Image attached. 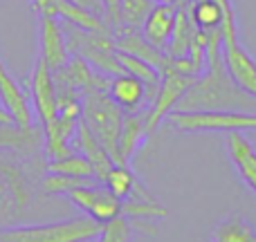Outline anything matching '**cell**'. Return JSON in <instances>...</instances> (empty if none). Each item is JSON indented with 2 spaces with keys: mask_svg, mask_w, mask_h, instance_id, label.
I'll return each mask as SVG.
<instances>
[{
  "mask_svg": "<svg viewBox=\"0 0 256 242\" xmlns=\"http://www.w3.org/2000/svg\"><path fill=\"white\" fill-rule=\"evenodd\" d=\"M207 31V67L198 74L182 99L178 101L176 112L196 110H240L256 112V97L245 92L234 83L225 63H222V34L220 27Z\"/></svg>",
  "mask_w": 256,
  "mask_h": 242,
  "instance_id": "obj_1",
  "label": "cell"
},
{
  "mask_svg": "<svg viewBox=\"0 0 256 242\" xmlns=\"http://www.w3.org/2000/svg\"><path fill=\"white\" fill-rule=\"evenodd\" d=\"M99 231V222L90 216H79L50 225L4 227L0 229V242H90L97 240Z\"/></svg>",
  "mask_w": 256,
  "mask_h": 242,
  "instance_id": "obj_2",
  "label": "cell"
},
{
  "mask_svg": "<svg viewBox=\"0 0 256 242\" xmlns=\"http://www.w3.org/2000/svg\"><path fill=\"white\" fill-rule=\"evenodd\" d=\"M81 121L92 130V135L104 144L112 162L120 164V132L124 121V110L110 99L106 90L88 92L81 97Z\"/></svg>",
  "mask_w": 256,
  "mask_h": 242,
  "instance_id": "obj_3",
  "label": "cell"
},
{
  "mask_svg": "<svg viewBox=\"0 0 256 242\" xmlns=\"http://www.w3.org/2000/svg\"><path fill=\"white\" fill-rule=\"evenodd\" d=\"M63 34H66L70 56H81L106 76H117L124 72L120 65V58H117L112 31H88L72 22H66Z\"/></svg>",
  "mask_w": 256,
  "mask_h": 242,
  "instance_id": "obj_4",
  "label": "cell"
},
{
  "mask_svg": "<svg viewBox=\"0 0 256 242\" xmlns=\"http://www.w3.org/2000/svg\"><path fill=\"white\" fill-rule=\"evenodd\" d=\"M222 9V63H225L230 76L238 88L256 97V61L245 52L238 40V25H236V11L232 0H216Z\"/></svg>",
  "mask_w": 256,
  "mask_h": 242,
  "instance_id": "obj_5",
  "label": "cell"
},
{
  "mask_svg": "<svg viewBox=\"0 0 256 242\" xmlns=\"http://www.w3.org/2000/svg\"><path fill=\"white\" fill-rule=\"evenodd\" d=\"M180 132H250L256 130V112L240 110H196L176 112L166 117Z\"/></svg>",
  "mask_w": 256,
  "mask_h": 242,
  "instance_id": "obj_6",
  "label": "cell"
},
{
  "mask_svg": "<svg viewBox=\"0 0 256 242\" xmlns=\"http://www.w3.org/2000/svg\"><path fill=\"white\" fill-rule=\"evenodd\" d=\"M30 198L32 186L25 171L18 162L4 157V150H0V225H7L18 213L25 211Z\"/></svg>",
  "mask_w": 256,
  "mask_h": 242,
  "instance_id": "obj_7",
  "label": "cell"
},
{
  "mask_svg": "<svg viewBox=\"0 0 256 242\" xmlns=\"http://www.w3.org/2000/svg\"><path fill=\"white\" fill-rule=\"evenodd\" d=\"M66 198L76 209H81L86 216H90L94 222H99V225L110 222L112 218L122 216V200L112 191H108L104 184L79 186V189L68 191Z\"/></svg>",
  "mask_w": 256,
  "mask_h": 242,
  "instance_id": "obj_8",
  "label": "cell"
},
{
  "mask_svg": "<svg viewBox=\"0 0 256 242\" xmlns=\"http://www.w3.org/2000/svg\"><path fill=\"white\" fill-rule=\"evenodd\" d=\"M196 76H186L180 74V72H171V74L162 76L160 81V88L155 92L153 101H150V110L144 115L146 121V132H155L160 128V123L166 121V117L176 110L178 101L182 99V94L186 92V88L191 85Z\"/></svg>",
  "mask_w": 256,
  "mask_h": 242,
  "instance_id": "obj_9",
  "label": "cell"
},
{
  "mask_svg": "<svg viewBox=\"0 0 256 242\" xmlns=\"http://www.w3.org/2000/svg\"><path fill=\"white\" fill-rule=\"evenodd\" d=\"M30 94L34 101V110L38 117L40 126L48 128L56 121L58 117V108H56V88H54V79H52V70L45 65L43 61H36L34 72L30 79Z\"/></svg>",
  "mask_w": 256,
  "mask_h": 242,
  "instance_id": "obj_10",
  "label": "cell"
},
{
  "mask_svg": "<svg viewBox=\"0 0 256 242\" xmlns=\"http://www.w3.org/2000/svg\"><path fill=\"white\" fill-rule=\"evenodd\" d=\"M38 38H40V61L52 72L66 65L68 58H70V52H68L66 34H63V25L58 22V18L40 16Z\"/></svg>",
  "mask_w": 256,
  "mask_h": 242,
  "instance_id": "obj_11",
  "label": "cell"
},
{
  "mask_svg": "<svg viewBox=\"0 0 256 242\" xmlns=\"http://www.w3.org/2000/svg\"><path fill=\"white\" fill-rule=\"evenodd\" d=\"M0 103L12 115L16 126L20 128L34 126V112H32L30 99H27V94L18 85V81L9 74V70L4 67L2 61H0Z\"/></svg>",
  "mask_w": 256,
  "mask_h": 242,
  "instance_id": "obj_12",
  "label": "cell"
},
{
  "mask_svg": "<svg viewBox=\"0 0 256 242\" xmlns=\"http://www.w3.org/2000/svg\"><path fill=\"white\" fill-rule=\"evenodd\" d=\"M108 94H110L112 101L124 112H128V115L142 112L150 103L148 88H146L140 79H135L132 74H126V72H122V74H117V76H110Z\"/></svg>",
  "mask_w": 256,
  "mask_h": 242,
  "instance_id": "obj_13",
  "label": "cell"
},
{
  "mask_svg": "<svg viewBox=\"0 0 256 242\" xmlns=\"http://www.w3.org/2000/svg\"><path fill=\"white\" fill-rule=\"evenodd\" d=\"M72 146H74L76 153H81L90 162L92 173H94V180H97L99 184H104L108 173H110V168L115 166V162H112V157L108 155V150L104 148V144L92 135V130H90L81 119H79V126H76Z\"/></svg>",
  "mask_w": 256,
  "mask_h": 242,
  "instance_id": "obj_14",
  "label": "cell"
},
{
  "mask_svg": "<svg viewBox=\"0 0 256 242\" xmlns=\"http://www.w3.org/2000/svg\"><path fill=\"white\" fill-rule=\"evenodd\" d=\"M225 148H227L232 164L236 166L238 177L256 193V146L243 132L234 130V132H227Z\"/></svg>",
  "mask_w": 256,
  "mask_h": 242,
  "instance_id": "obj_15",
  "label": "cell"
},
{
  "mask_svg": "<svg viewBox=\"0 0 256 242\" xmlns=\"http://www.w3.org/2000/svg\"><path fill=\"white\" fill-rule=\"evenodd\" d=\"M176 22V4L171 2H155L153 9L148 11L144 25H142V36L148 40L153 47L166 49L168 38Z\"/></svg>",
  "mask_w": 256,
  "mask_h": 242,
  "instance_id": "obj_16",
  "label": "cell"
},
{
  "mask_svg": "<svg viewBox=\"0 0 256 242\" xmlns=\"http://www.w3.org/2000/svg\"><path fill=\"white\" fill-rule=\"evenodd\" d=\"M198 31L194 18H191V7H176V22H173V31L171 38H168V45L164 52L168 54L171 58H182L189 54V47L194 43V36Z\"/></svg>",
  "mask_w": 256,
  "mask_h": 242,
  "instance_id": "obj_17",
  "label": "cell"
},
{
  "mask_svg": "<svg viewBox=\"0 0 256 242\" xmlns=\"http://www.w3.org/2000/svg\"><path fill=\"white\" fill-rule=\"evenodd\" d=\"M104 186L108 191H112L120 200H153L146 193L144 186L137 182L135 173L128 168V164H115L108 173Z\"/></svg>",
  "mask_w": 256,
  "mask_h": 242,
  "instance_id": "obj_18",
  "label": "cell"
},
{
  "mask_svg": "<svg viewBox=\"0 0 256 242\" xmlns=\"http://www.w3.org/2000/svg\"><path fill=\"white\" fill-rule=\"evenodd\" d=\"M146 121L144 115L135 112V115H124V121H122V132H120V144H117V150H120V164H128L132 159V155L140 150V146L144 144L146 139Z\"/></svg>",
  "mask_w": 256,
  "mask_h": 242,
  "instance_id": "obj_19",
  "label": "cell"
},
{
  "mask_svg": "<svg viewBox=\"0 0 256 242\" xmlns=\"http://www.w3.org/2000/svg\"><path fill=\"white\" fill-rule=\"evenodd\" d=\"M212 242H256V229L243 216L232 213L216 225Z\"/></svg>",
  "mask_w": 256,
  "mask_h": 242,
  "instance_id": "obj_20",
  "label": "cell"
},
{
  "mask_svg": "<svg viewBox=\"0 0 256 242\" xmlns=\"http://www.w3.org/2000/svg\"><path fill=\"white\" fill-rule=\"evenodd\" d=\"M117 58H120V65L126 74H132L135 79H140L142 83L148 88V97H150V101H153L155 92H158V88H160V81H162V74H160L150 63L142 61V58L132 56V54H128V52H122V49H117Z\"/></svg>",
  "mask_w": 256,
  "mask_h": 242,
  "instance_id": "obj_21",
  "label": "cell"
},
{
  "mask_svg": "<svg viewBox=\"0 0 256 242\" xmlns=\"http://www.w3.org/2000/svg\"><path fill=\"white\" fill-rule=\"evenodd\" d=\"M48 173H61V175H72V177H94L92 166L81 153H70L61 159H50L45 164Z\"/></svg>",
  "mask_w": 256,
  "mask_h": 242,
  "instance_id": "obj_22",
  "label": "cell"
},
{
  "mask_svg": "<svg viewBox=\"0 0 256 242\" xmlns=\"http://www.w3.org/2000/svg\"><path fill=\"white\" fill-rule=\"evenodd\" d=\"M92 184H99L94 177H72V175H61V173H48L40 180V189L48 195H66L72 189L92 186Z\"/></svg>",
  "mask_w": 256,
  "mask_h": 242,
  "instance_id": "obj_23",
  "label": "cell"
},
{
  "mask_svg": "<svg viewBox=\"0 0 256 242\" xmlns=\"http://www.w3.org/2000/svg\"><path fill=\"white\" fill-rule=\"evenodd\" d=\"M122 216L130 220H162L168 216V211L155 200H122Z\"/></svg>",
  "mask_w": 256,
  "mask_h": 242,
  "instance_id": "obj_24",
  "label": "cell"
},
{
  "mask_svg": "<svg viewBox=\"0 0 256 242\" xmlns=\"http://www.w3.org/2000/svg\"><path fill=\"white\" fill-rule=\"evenodd\" d=\"M191 18L198 29H216L222 22V9L216 0H194Z\"/></svg>",
  "mask_w": 256,
  "mask_h": 242,
  "instance_id": "obj_25",
  "label": "cell"
},
{
  "mask_svg": "<svg viewBox=\"0 0 256 242\" xmlns=\"http://www.w3.org/2000/svg\"><path fill=\"white\" fill-rule=\"evenodd\" d=\"M135 234V225L126 216H117L110 222H104L97 242H130Z\"/></svg>",
  "mask_w": 256,
  "mask_h": 242,
  "instance_id": "obj_26",
  "label": "cell"
},
{
  "mask_svg": "<svg viewBox=\"0 0 256 242\" xmlns=\"http://www.w3.org/2000/svg\"><path fill=\"white\" fill-rule=\"evenodd\" d=\"M153 4V0H122V27L142 29Z\"/></svg>",
  "mask_w": 256,
  "mask_h": 242,
  "instance_id": "obj_27",
  "label": "cell"
},
{
  "mask_svg": "<svg viewBox=\"0 0 256 242\" xmlns=\"http://www.w3.org/2000/svg\"><path fill=\"white\" fill-rule=\"evenodd\" d=\"M104 2V22L112 31L122 27V0H102Z\"/></svg>",
  "mask_w": 256,
  "mask_h": 242,
  "instance_id": "obj_28",
  "label": "cell"
},
{
  "mask_svg": "<svg viewBox=\"0 0 256 242\" xmlns=\"http://www.w3.org/2000/svg\"><path fill=\"white\" fill-rule=\"evenodd\" d=\"M34 9L40 16H50V18H58L56 16V0H32Z\"/></svg>",
  "mask_w": 256,
  "mask_h": 242,
  "instance_id": "obj_29",
  "label": "cell"
},
{
  "mask_svg": "<svg viewBox=\"0 0 256 242\" xmlns=\"http://www.w3.org/2000/svg\"><path fill=\"white\" fill-rule=\"evenodd\" d=\"M70 2H74V4H79V7L88 9V11H92L94 16L104 18V2H102V0H70Z\"/></svg>",
  "mask_w": 256,
  "mask_h": 242,
  "instance_id": "obj_30",
  "label": "cell"
},
{
  "mask_svg": "<svg viewBox=\"0 0 256 242\" xmlns=\"http://www.w3.org/2000/svg\"><path fill=\"white\" fill-rule=\"evenodd\" d=\"M14 119H12V115H9L7 110H4V106L0 103V126H12Z\"/></svg>",
  "mask_w": 256,
  "mask_h": 242,
  "instance_id": "obj_31",
  "label": "cell"
},
{
  "mask_svg": "<svg viewBox=\"0 0 256 242\" xmlns=\"http://www.w3.org/2000/svg\"><path fill=\"white\" fill-rule=\"evenodd\" d=\"M254 146H256V144H254Z\"/></svg>",
  "mask_w": 256,
  "mask_h": 242,
  "instance_id": "obj_32",
  "label": "cell"
}]
</instances>
